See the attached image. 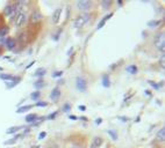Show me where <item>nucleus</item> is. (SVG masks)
Listing matches in <instances>:
<instances>
[{
	"instance_id": "6e6552de",
	"label": "nucleus",
	"mask_w": 165,
	"mask_h": 148,
	"mask_svg": "<svg viewBox=\"0 0 165 148\" xmlns=\"http://www.w3.org/2000/svg\"><path fill=\"white\" fill-rule=\"evenodd\" d=\"M102 143V139L100 137H95L93 139L92 143H91V148H99V146Z\"/></svg>"
},
{
	"instance_id": "39448f33",
	"label": "nucleus",
	"mask_w": 165,
	"mask_h": 148,
	"mask_svg": "<svg viewBox=\"0 0 165 148\" xmlns=\"http://www.w3.org/2000/svg\"><path fill=\"white\" fill-rule=\"evenodd\" d=\"M91 6H92V2H91V1H88V0H80V1H78L77 2V7L80 10H90V8H91Z\"/></svg>"
},
{
	"instance_id": "f3484780",
	"label": "nucleus",
	"mask_w": 165,
	"mask_h": 148,
	"mask_svg": "<svg viewBox=\"0 0 165 148\" xmlns=\"http://www.w3.org/2000/svg\"><path fill=\"white\" fill-rule=\"evenodd\" d=\"M36 118H37V116L34 115V114H32V115H28L27 117H26V120H27L28 123H32V122H34Z\"/></svg>"
},
{
	"instance_id": "9b49d317",
	"label": "nucleus",
	"mask_w": 165,
	"mask_h": 148,
	"mask_svg": "<svg viewBox=\"0 0 165 148\" xmlns=\"http://www.w3.org/2000/svg\"><path fill=\"white\" fill-rule=\"evenodd\" d=\"M5 45L6 46H7V48L8 49H11V50H12V49L14 48L15 46V41L13 38H7L5 41Z\"/></svg>"
},
{
	"instance_id": "a878e982",
	"label": "nucleus",
	"mask_w": 165,
	"mask_h": 148,
	"mask_svg": "<svg viewBox=\"0 0 165 148\" xmlns=\"http://www.w3.org/2000/svg\"><path fill=\"white\" fill-rule=\"evenodd\" d=\"M39 96H40V93H39V91H35V93H33V94H32V98L36 100V98H39Z\"/></svg>"
},
{
	"instance_id": "dca6fc26",
	"label": "nucleus",
	"mask_w": 165,
	"mask_h": 148,
	"mask_svg": "<svg viewBox=\"0 0 165 148\" xmlns=\"http://www.w3.org/2000/svg\"><path fill=\"white\" fill-rule=\"evenodd\" d=\"M45 74V70L44 68H39V70H36V72H35V75L36 77H42V75H44Z\"/></svg>"
},
{
	"instance_id": "7ed1b4c3",
	"label": "nucleus",
	"mask_w": 165,
	"mask_h": 148,
	"mask_svg": "<svg viewBox=\"0 0 165 148\" xmlns=\"http://www.w3.org/2000/svg\"><path fill=\"white\" fill-rule=\"evenodd\" d=\"M76 86H77L78 90L85 91L86 88H87V82H86V80L82 77H79V78H77V80H76Z\"/></svg>"
},
{
	"instance_id": "b1692460",
	"label": "nucleus",
	"mask_w": 165,
	"mask_h": 148,
	"mask_svg": "<svg viewBox=\"0 0 165 148\" xmlns=\"http://www.w3.org/2000/svg\"><path fill=\"white\" fill-rule=\"evenodd\" d=\"M19 138H20V134H18V135H15V137L12 139V140H10V141H7V142H5V143H7V145H8V143H13V142H15V141H16V140H18Z\"/></svg>"
},
{
	"instance_id": "f8f14e48",
	"label": "nucleus",
	"mask_w": 165,
	"mask_h": 148,
	"mask_svg": "<svg viewBox=\"0 0 165 148\" xmlns=\"http://www.w3.org/2000/svg\"><path fill=\"white\" fill-rule=\"evenodd\" d=\"M157 139L159 140V141H164L165 139V130L164 129H160L158 131V133H157Z\"/></svg>"
},
{
	"instance_id": "c756f323",
	"label": "nucleus",
	"mask_w": 165,
	"mask_h": 148,
	"mask_svg": "<svg viewBox=\"0 0 165 148\" xmlns=\"http://www.w3.org/2000/svg\"><path fill=\"white\" fill-rule=\"evenodd\" d=\"M36 105H37V106H47V103H44V102L43 103H42V102H40V103H37Z\"/></svg>"
},
{
	"instance_id": "f03ea898",
	"label": "nucleus",
	"mask_w": 165,
	"mask_h": 148,
	"mask_svg": "<svg viewBox=\"0 0 165 148\" xmlns=\"http://www.w3.org/2000/svg\"><path fill=\"white\" fill-rule=\"evenodd\" d=\"M164 37H165L164 33H159L155 37V45L159 51H164V46H165Z\"/></svg>"
},
{
	"instance_id": "2f4dec72",
	"label": "nucleus",
	"mask_w": 165,
	"mask_h": 148,
	"mask_svg": "<svg viewBox=\"0 0 165 148\" xmlns=\"http://www.w3.org/2000/svg\"><path fill=\"white\" fill-rule=\"evenodd\" d=\"M72 148H82V147H80V146H78V145H74Z\"/></svg>"
},
{
	"instance_id": "c85d7f7f",
	"label": "nucleus",
	"mask_w": 165,
	"mask_h": 148,
	"mask_svg": "<svg viewBox=\"0 0 165 148\" xmlns=\"http://www.w3.org/2000/svg\"><path fill=\"white\" fill-rule=\"evenodd\" d=\"M45 135H47V133H45V132H41V133H40V137H39V138H40V139H42V138H44Z\"/></svg>"
},
{
	"instance_id": "1a4fd4ad",
	"label": "nucleus",
	"mask_w": 165,
	"mask_h": 148,
	"mask_svg": "<svg viewBox=\"0 0 165 148\" xmlns=\"http://www.w3.org/2000/svg\"><path fill=\"white\" fill-rule=\"evenodd\" d=\"M61 14H62V8H57V10L53 12V22H58L59 19H61Z\"/></svg>"
},
{
	"instance_id": "9d476101",
	"label": "nucleus",
	"mask_w": 165,
	"mask_h": 148,
	"mask_svg": "<svg viewBox=\"0 0 165 148\" xmlns=\"http://www.w3.org/2000/svg\"><path fill=\"white\" fill-rule=\"evenodd\" d=\"M113 16V13H109L108 15H106V16H104V19L99 22V24H98V29H101L102 27H104V24L107 22V20H109V18H112Z\"/></svg>"
},
{
	"instance_id": "f257e3e1",
	"label": "nucleus",
	"mask_w": 165,
	"mask_h": 148,
	"mask_svg": "<svg viewBox=\"0 0 165 148\" xmlns=\"http://www.w3.org/2000/svg\"><path fill=\"white\" fill-rule=\"evenodd\" d=\"M88 20H90V15L88 14H82L80 16H78L77 19L74 20V28H82L85 24L88 22Z\"/></svg>"
},
{
	"instance_id": "2eb2a0df",
	"label": "nucleus",
	"mask_w": 165,
	"mask_h": 148,
	"mask_svg": "<svg viewBox=\"0 0 165 148\" xmlns=\"http://www.w3.org/2000/svg\"><path fill=\"white\" fill-rule=\"evenodd\" d=\"M0 78L2 79V80H6V82L7 81H12V80H14L15 78L12 77V75H8V74H0Z\"/></svg>"
},
{
	"instance_id": "4468645a",
	"label": "nucleus",
	"mask_w": 165,
	"mask_h": 148,
	"mask_svg": "<svg viewBox=\"0 0 165 148\" xmlns=\"http://www.w3.org/2000/svg\"><path fill=\"white\" fill-rule=\"evenodd\" d=\"M5 14L6 15H11L12 13H14V7L12 5H8V6H6V8H5Z\"/></svg>"
},
{
	"instance_id": "20e7f679",
	"label": "nucleus",
	"mask_w": 165,
	"mask_h": 148,
	"mask_svg": "<svg viewBox=\"0 0 165 148\" xmlns=\"http://www.w3.org/2000/svg\"><path fill=\"white\" fill-rule=\"evenodd\" d=\"M26 21H27V15L24 14V13H19L18 16H16V19H15V26H16V28L22 27L26 23Z\"/></svg>"
},
{
	"instance_id": "393cba45",
	"label": "nucleus",
	"mask_w": 165,
	"mask_h": 148,
	"mask_svg": "<svg viewBox=\"0 0 165 148\" xmlns=\"http://www.w3.org/2000/svg\"><path fill=\"white\" fill-rule=\"evenodd\" d=\"M160 23V21H152V22H149V27H154V26H158Z\"/></svg>"
},
{
	"instance_id": "4be33fe9",
	"label": "nucleus",
	"mask_w": 165,
	"mask_h": 148,
	"mask_svg": "<svg viewBox=\"0 0 165 148\" xmlns=\"http://www.w3.org/2000/svg\"><path fill=\"white\" fill-rule=\"evenodd\" d=\"M43 86H44L43 81H37V82H35L34 83V87L35 88H37V89H39V88H42Z\"/></svg>"
},
{
	"instance_id": "bb28decb",
	"label": "nucleus",
	"mask_w": 165,
	"mask_h": 148,
	"mask_svg": "<svg viewBox=\"0 0 165 148\" xmlns=\"http://www.w3.org/2000/svg\"><path fill=\"white\" fill-rule=\"evenodd\" d=\"M63 74V72H56L55 74H53V77H61Z\"/></svg>"
},
{
	"instance_id": "6ab92c4d",
	"label": "nucleus",
	"mask_w": 165,
	"mask_h": 148,
	"mask_svg": "<svg viewBox=\"0 0 165 148\" xmlns=\"http://www.w3.org/2000/svg\"><path fill=\"white\" fill-rule=\"evenodd\" d=\"M127 72H129V73H131V74H135L136 72H137V67L136 66H129V67H127Z\"/></svg>"
},
{
	"instance_id": "a211bd4d",
	"label": "nucleus",
	"mask_w": 165,
	"mask_h": 148,
	"mask_svg": "<svg viewBox=\"0 0 165 148\" xmlns=\"http://www.w3.org/2000/svg\"><path fill=\"white\" fill-rule=\"evenodd\" d=\"M32 109V105H26V106H21V108H19L18 109V112L19 114H21V112H24V111H28V110Z\"/></svg>"
},
{
	"instance_id": "aec40b11",
	"label": "nucleus",
	"mask_w": 165,
	"mask_h": 148,
	"mask_svg": "<svg viewBox=\"0 0 165 148\" xmlns=\"http://www.w3.org/2000/svg\"><path fill=\"white\" fill-rule=\"evenodd\" d=\"M22 126H16V127H11V129H8L7 130V133L8 134H11V133H14V132H16L19 129H21Z\"/></svg>"
},
{
	"instance_id": "cd10ccee",
	"label": "nucleus",
	"mask_w": 165,
	"mask_h": 148,
	"mask_svg": "<svg viewBox=\"0 0 165 148\" xmlns=\"http://www.w3.org/2000/svg\"><path fill=\"white\" fill-rule=\"evenodd\" d=\"M102 5H104V7H105V8H107V6L111 5V2H109V1H104V2H102Z\"/></svg>"
},
{
	"instance_id": "5701e85b",
	"label": "nucleus",
	"mask_w": 165,
	"mask_h": 148,
	"mask_svg": "<svg viewBox=\"0 0 165 148\" xmlns=\"http://www.w3.org/2000/svg\"><path fill=\"white\" fill-rule=\"evenodd\" d=\"M108 134H111L113 137V140H116L117 139V135H116V133L114 132V131H111V130H108Z\"/></svg>"
},
{
	"instance_id": "7c9ffc66",
	"label": "nucleus",
	"mask_w": 165,
	"mask_h": 148,
	"mask_svg": "<svg viewBox=\"0 0 165 148\" xmlns=\"http://www.w3.org/2000/svg\"><path fill=\"white\" fill-rule=\"evenodd\" d=\"M49 148H58V146H56V145H53V146H50Z\"/></svg>"
},
{
	"instance_id": "0eeeda50",
	"label": "nucleus",
	"mask_w": 165,
	"mask_h": 148,
	"mask_svg": "<svg viewBox=\"0 0 165 148\" xmlns=\"http://www.w3.org/2000/svg\"><path fill=\"white\" fill-rule=\"evenodd\" d=\"M59 96H61V90H59V88H58V87L53 88V91H51V94H50V97H51V100L56 101L59 97Z\"/></svg>"
},
{
	"instance_id": "412c9836",
	"label": "nucleus",
	"mask_w": 165,
	"mask_h": 148,
	"mask_svg": "<svg viewBox=\"0 0 165 148\" xmlns=\"http://www.w3.org/2000/svg\"><path fill=\"white\" fill-rule=\"evenodd\" d=\"M102 82H104V86H105V87H108V86H109V79H108V77H107V75H104Z\"/></svg>"
},
{
	"instance_id": "ddd939ff",
	"label": "nucleus",
	"mask_w": 165,
	"mask_h": 148,
	"mask_svg": "<svg viewBox=\"0 0 165 148\" xmlns=\"http://www.w3.org/2000/svg\"><path fill=\"white\" fill-rule=\"evenodd\" d=\"M8 34V27H1L0 28V38H4Z\"/></svg>"
},
{
	"instance_id": "423d86ee",
	"label": "nucleus",
	"mask_w": 165,
	"mask_h": 148,
	"mask_svg": "<svg viewBox=\"0 0 165 148\" xmlns=\"http://www.w3.org/2000/svg\"><path fill=\"white\" fill-rule=\"evenodd\" d=\"M41 19H42L41 12H40L39 10H35L34 12H33V14H32V21H33V22H39V21H41Z\"/></svg>"
}]
</instances>
